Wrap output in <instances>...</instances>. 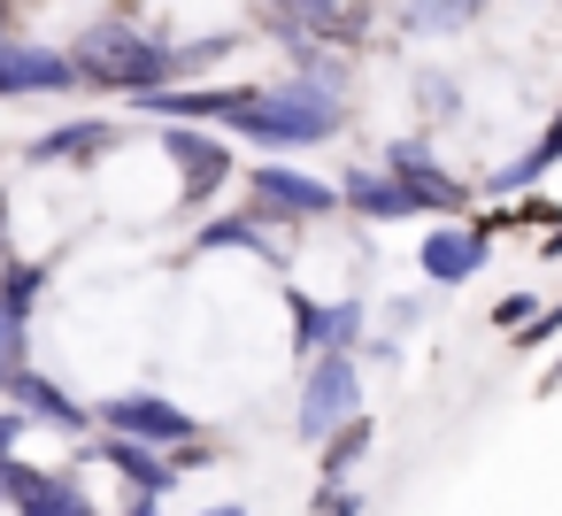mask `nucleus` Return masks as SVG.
<instances>
[{
	"mask_svg": "<svg viewBox=\"0 0 562 516\" xmlns=\"http://www.w3.org/2000/svg\"><path fill=\"white\" fill-rule=\"evenodd\" d=\"M347 416H362V362H355V355H308V362H301V401H293L301 447H316V439L339 431Z\"/></svg>",
	"mask_w": 562,
	"mask_h": 516,
	"instance_id": "4",
	"label": "nucleus"
},
{
	"mask_svg": "<svg viewBox=\"0 0 562 516\" xmlns=\"http://www.w3.org/2000/svg\"><path fill=\"white\" fill-rule=\"evenodd\" d=\"M308 516H362V493L339 478V485H316V501H308Z\"/></svg>",
	"mask_w": 562,
	"mask_h": 516,
	"instance_id": "26",
	"label": "nucleus"
},
{
	"mask_svg": "<svg viewBox=\"0 0 562 516\" xmlns=\"http://www.w3.org/2000/svg\"><path fill=\"white\" fill-rule=\"evenodd\" d=\"M331 193H339V216H362V224H408L416 216V201L401 193V178L385 170V162H347L339 178H331Z\"/></svg>",
	"mask_w": 562,
	"mask_h": 516,
	"instance_id": "13",
	"label": "nucleus"
},
{
	"mask_svg": "<svg viewBox=\"0 0 562 516\" xmlns=\"http://www.w3.org/2000/svg\"><path fill=\"white\" fill-rule=\"evenodd\" d=\"M239 47H247V32H193V40H170V86L216 70V63H232Z\"/></svg>",
	"mask_w": 562,
	"mask_h": 516,
	"instance_id": "21",
	"label": "nucleus"
},
{
	"mask_svg": "<svg viewBox=\"0 0 562 516\" xmlns=\"http://www.w3.org/2000/svg\"><path fill=\"white\" fill-rule=\"evenodd\" d=\"M355 116L347 86H324V78H278V86H239V101L224 109V139H247L262 155H293V147H324L339 139Z\"/></svg>",
	"mask_w": 562,
	"mask_h": 516,
	"instance_id": "1",
	"label": "nucleus"
},
{
	"mask_svg": "<svg viewBox=\"0 0 562 516\" xmlns=\"http://www.w3.org/2000/svg\"><path fill=\"white\" fill-rule=\"evenodd\" d=\"M385 170L401 178V193L416 201V216H470V201H477V186H462L439 155H431V139H385Z\"/></svg>",
	"mask_w": 562,
	"mask_h": 516,
	"instance_id": "6",
	"label": "nucleus"
},
{
	"mask_svg": "<svg viewBox=\"0 0 562 516\" xmlns=\"http://www.w3.org/2000/svg\"><path fill=\"white\" fill-rule=\"evenodd\" d=\"M385 324H393V332H408V324H424V293H408V301H385Z\"/></svg>",
	"mask_w": 562,
	"mask_h": 516,
	"instance_id": "28",
	"label": "nucleus"
},
{
	"mask_svg": "<svg viewBox=\"0 0 562 516\" xmlns=\"http://www.w3.org/2000/svg\"><path fill=\"white\" fill-rule=\"evenodd\" d=\"M93 462H109V470H116L132 493H155V501L178 485L170 447H147V439H124V431H101V439H93Z\"/></svg>",
	"mask_w": 562,
	"mask_h": 516,
	"instance_id": "17",
	"label": "nucleus"
},
{
	"mask_svg": "<svg viewBox=\"0 0 562 516\" xmlns=\"http://www.w3.org/2000/svg\"><path fill=\"white\" fill-rule=\"evenodd\" d=\"M116 516H162V501H155V493H124V508H116Z\"/></svg>",
	"mask_w": 562,
	"mask_h": 516,
	"instance_id": "30",
	"label": "nucleus"
},
{
	"mask_svg": "<svg viewBox=\"0 0 562 516\" xmlns=\"http://www.w3.org/2000/svg\"><path fill=\"white\" fill-rule=\"evenodd\" d=\"M477 9L485 0H401V32L408 40H454V32H470Z\"/></svg>",
	"mask_w": 562,
	"mask_h": 516,
	"instance_id": "20",
	"label": "nucleus"
},
{
	"mask_svg": "<svg viewBox=\"0 0 562 516\" xmlns=\"http://www.w3.org/2000/svg\"><path fill=\"white\" fill-rule=\"evenodd\" d=\"M63 55H70L78 86L116 93V101L170 86V40L147 32V24H132V16H93V24H78V40H70Z\"/></svg>",
	"mask_w": 562,
	"mask_h": 516,
	"instance_id": "2",
	"label": "nucleus"
},
{
	"mask_svg": "<svg viewBox=\"0 0 562 516\" xmlns=\"http://www.w3.org/2000/svg\"><path fill=\"white\" fill-rule=\"evenodd\" d=\"M40 293H47V262H9V270H0V309L32 316V309H40Z\"/></svg>",
	"mask_w": 562,
	"mask_h": 516,
	"instance_id": "22",
	"label": "nucleus"
},
{
	"mask_svg": "<svg viewBox=\"0 0 562 516\" xmlns=\"http://www.w3.org/2000/svg\"><path fill=\"white\" fill-rule=\"evenodd\" d=\"M539 393H562V347H554V362L539 370Z\"/></svg>",
	"mask_w": 562,
	"mask_h": 516,
	"instance_id": "32",
	"label": "nucleus"
},
{
	"mask_svg": "<svg viewBox=\"0 0 562 516\" xmlns=\"http://www.w3.org/2000/svg\"><path fill=\"white\" fill-rule=\"evenodd\" d=\"M16 362H32V316L0 309V378H9Z\"/></svg>",
	"mask_w": 562,
	"mask_h": 516,
	"instance_id": "24",
	"label": "nucleus"
},
{
	"mask_svg": "<svg viewBox=\"0 0 562 516\" xmlns=\"http://www.w3.org/2000/svg\"><path fill=\"white\" fill-rule=\"evenodd\" d=\"M370 439H378L370 408H362V416H347L339 431H324V439H316V455H324V462H316V485H339V478H355V462L370 455Z\"/></svg>",
	"mask_w": 562,
	"mask_h": 516,
	"instance_id": "19",
	"label": "nucleus"
},
{
	"mask_svg": "<svg viewBox=\"0 0 562 516\" xmlns=\"http://www.w3.org/2000/svg\"><path fill=\"white\" fill-rule=\"evenodd\" d=\"M247 201H255V216H270V224H324V216H339L331 178H308V170H293V162H255V170H247Z\"/></svg>",
	"mask_w": 562,
	"mask_h": 516,
	"instance_id": "8",
	"label": "nucleus"
},
{
	"mask_svg": "<svg viewBox=\"0 0 562 516\" xmlns=\"http://www.w3.org/2000/svg\"><path fill=\"white\" fill-rule=\"evenodd\" d=\"M0 401H9L24 424H47V431H63V439H86L93 431V401H70L47 370H32V362H16L9 378H0Z\"/></svg>",
	"mask_w": 562,
	"mask_h": 516,
	"instance_id": "11",
	"label": "nucleus"
},
{
	"mask_svg": "<svg viewBox=\"0 0 562 516\" xmlns=\"http://www.w3.org/2000/svg\"><path fill=\"white\" fill-rule=\"evenodd\" d=\"M524 316H531V293H508V301H501V309H493V324H501V332H516V324H524Z\"/></svg>",
	"mask_w": 562,
	"mask_h": 516,
	"instance_id": "29",
	"label": "nucleus"
},
{
	"mask_svg": "<svg viewBox=\"0 0 562 516\" xmlns=\"http://www.w3.org/2000/svg\"><path fill=\"white\" fill-rule=\"evenodd\" d=\"M9 32H16V16H9V0H0V40H9Z\"/></svg>",
	"mask_w": 562,
	"mask_h": 516,
	"instance_id": "35",
	"label": "nucleus"
},
{
	"mask_svg": "<svg viewBox=\"0 0 562 516\" xmlns=\"http://www.w3.org/2000/svg\"><path fill=\"white\" fill-rule=\"evenodd\" d=\"M539 255H547V262H554V255H562V216H554V224H547V232H539Z\"/></svg>",
	"mask_w": 562,
	"mask_h": 516,
	"instance_id": "31",
	"label": "nucleus"
},
{
	"mask_svg": "<svg viewBox=\"0 0 562 516\" xmlns=\"http://www.w3.org/2000/svg\"><path fill=\"white\" fill-rule=\"evenodd\" d=\"M485 262H493V232H485L477 216H447V224H431V232H424V247H416V270H424L439 293H454V285L485 278Z\"/></svg>",
	"mask_w": 562,
	"mask_h": 516,
	"instance_id": "10",
	"label": "nucleus"
},
{
	"mask_svg": "<svg viewBox=\"0 0 562 516\" xmlns=\"http://www.w3.org/2000/svg\"><path fill=\"white\" fill-rule=\"evenodd\" d=\"M416 109H424L431 124H454V116H462V86L439 78V70H416Z\"/></svg>",
	"mask_w": 562,
	"mask_h": 516,
	"instance_id": "23",
	"label": "nucleus"
},
{
	"mask_svg": "<svg viewBox=\"0 0 562 516\" xmlns=\"http://www.w3.org/2000/svg\"><path fill=\"white\" fill-rule=\"evenodd\" d=\"M262 24L270 40H331V47H355V0H262Z\"/></svg>",
	"mask_w": 562,
	"mask_h": 516,
	"instance_id": "15",
	"label": "nucleus"
},
{
	"mask_svg": "<svg viewBox=\"0 0 562 516\" xmlns=\"http://www.w3.org/2000/svg\"><path fill=\"white\" fill-rule=\"evenodd\" d=\"M93 431H124V439H147V447H178V439H193L201 424H193V408H178L170 393L124 385V393H101V401H93Z\"/></svg>",
	"mask_w": 562,
	"mask_h": 516,
	"instance_id": "7",
	"label": "nucleus"
},
{
	"mask_svg": "<svg viewBox=\"0 0 562 516\" xmlns=\"http://www.w3.org/2000/svg\"><path fill=\"white\" fill-rule=\"evenodd\" d=\"M162 162L178 170V209H209L232 178H239V162H232V139L216 132V124H162Z\"/></svg>",
	"mask_w": 562,
	"mask_h": 516,
	"instance_id": "3",
	"label": "nucleus"
},
{
	"mask_svg": "<svg viewBox=\"0 0 562 516\" xmlns=\"http://www.w3.org/2000/svg\"><path fill=\"white\" fill-rule=\"evenodd\" d=\"M562 339V301H547V309H531L516 332H508V347H554Z\"/></svg>",
	"mask_w": 562,
	"mask_h": 516,
	"instance_id": "25",
	"label": "nucleus"
},
{
	"mask_svg": "<svg viewBox=\"0 0 562 516\" xmlns=\"http://www.w3.org/2000/svg\"><path fill=\"white\" fill-rule=\"evenodd\" d=\"M193 516H255L247 501H209V508H193Z\"/></svg>",
	"mask_w": 562,
	"mask_h": 516,
	"instance_id": "33",
	"label": "nucleus"
},
{
	"mask_svg": "<svg viewBox=\"0 0 562 516\" xmlns=\"http://www.w3.org/2000/svg\"><path fill=\"white\" fill-rule=\"evenodd\" d=\"M285 309H293V355H355V339L370 332V301L362 293H339V301H316L301 285H285Z\"/></svg>",
	"mask_w": 562,
	"mask_h": 516,
	"instance_id": "9",
	"label": "nucleus"
},
{
	"mask_svg": "<svg viewBox=\"0 0 562 516\" xmlns=\"http://www.w3.org/2000/svg\"><path fill=\"white\" fill-rule=\"evenodd\" d=\"M9 485H16V455H0V501H9Z\"/></svg>",
	"mask_w": 562,
	"mask_h": 516,
	"instance_id": "34",
	"label": "nucleus"
},
{
	"mask_svg": "<svg viewBox=\"0 0 562 516\" xmlns=\"http://www.w3.org/2000/svg\"><path fill=\"white\" fill-rule=\"evenodd\" d=\"M70 93H86V86L55 40H32V32L0 40V101H70Z\"/></svg>",
	"mask_w": 562,
	"mask_h": 516,
	"instance_id": "5",
	"label": "nucleus"
},
{
	"mask_svg": "<svg viewBox=\"0 0 562 516\" xmlns=\"http://www.w3.org/2000/svg\"><path fill=\"white\" fill-rule=\"evenodd\" d=\"M193 255H255L270 278H285V270H293V255L278 247V224H270V216H255V209L209 216V224L193 232Z\"/></svg>",
	"mask_w": 562,
	"mask_h": 516,
	"instance_id": "14",
	"label": "nucleus"
},
{
	"mask_svg": "<svg viewBox=\"0 0 562 516\" xmlns=\"http://www.w3.org/2000/svg\"><path fill=\"white\" fill-rule=\"evenodd\" d=\"M554 162H562V109L547 116V132H539V139L516 155V162H501V170L485 178V193H493V201H516V193H531V186H539Z\"/></svg>",
	"mask_w": 562,
	"mask_h": 516,
	"instance_id": "18",
	"label": "nucleus"
},
{
	"mask_svg": "<svg viewBox=\"0 0 562 516\" xmlns=\"http://www.w3.org/2000/svg\"><path fill=\"white\" fill-rule=\"evenodd\" d=\"M116 147H124V124H116V116H70V124L40 132V139L24 147V162H32V170H86V162H101V155H116Z\"/></svg>",
	"mask_w": 562,
	"mask_h": 516,
	"instance_id": "12",
	"label": "nucleus"
},
{
	"mask_svg": "<svg viewBox=\"0 0 562 516\" xmlns=\"http://www.w3.org/2000/svg\"><path fill=\"white\" fill-rule=\"evenodd\" d=\"M9 508L16 516H101V501L78 485V470H32V462H16Z\"/></svg>",
	"mask_w": 562,
	"mask_h": 516,
	"instance_id": "16",
	"label": "nucleus"
},
{
	"mask_svg": "<svg viewBox=\"0 0 562 516\" xmlns=\"http://www.w3.org/2000/svg\"><path fill=\"white\" fill-rule=\"evenodd\" d=\"M355 347H362V362H378V370H393V362H401V339H393V332H362Z\"/></svg>",
	"mask_w": 562,
	"mask_h": 516,
	"instance_id": "27",
	"label": "nucleus"
}]
</instances>
